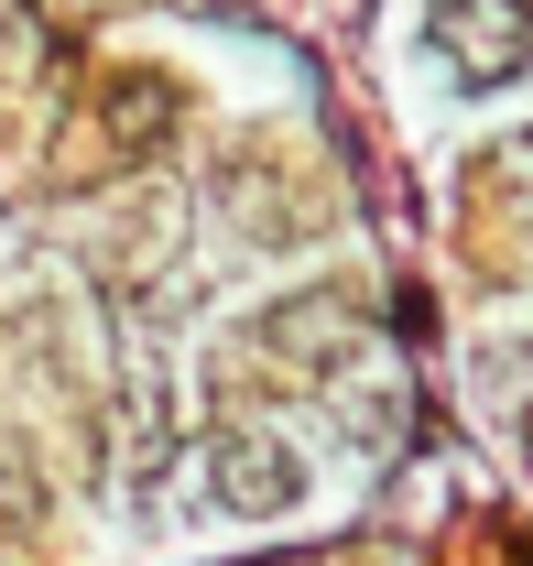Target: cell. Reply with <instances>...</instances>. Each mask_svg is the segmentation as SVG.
I'll return each mask as SVG.
<instances>
[{"label":"cell","instance_id":"cell-2","mask_svg":"<svg viewBox=\"0 0 533 566\" xmlns=\"http://www.w3.org/2000/svg\"><path fill=\"white\" fill-rule=\"evenodd\" d=\"M207 491L229 501L240 523H272V512H294V501H305V458H294L283 436H251V424H229V436L207 447Z\"/></svg>","mask_w":533,"mask_h":566},{"label":"cell","instance_id":"cell-5","mask_svg":"<svg viewBox=\"0 0 533 566\" xmlns=\"http://www.w3.org/2000/svg\"><path fill=\"white\" fill-rule=\"evenodd\" d=\"M523 458H533V424H523Z\"/></svg>","mask_w":533,"mask_h":566},{"label":"cell","instance_id":"cell-3","mask_svg":"<svg viewBox=\"0 0 533 566\" xmlns=\"http://www.w3.org/2000/svg\"><path fill=\"white\" fill-rule=\"evenodd\" d=\"M109 120H121V142H153L164 120H175V87H164V76H142V87L109 98Z\"/></svg>","mask_w":533,"mask_h":566},{"label":"cell","instance_id":"cell-4","mask_svg":"<svg viewBox=\"0 0 533 566\" xmlns=\"http://www.w3.org/2000/svg\"><path fill=\"white\" fill-rule=\"evenodd\" d=\"M66 11H98V0H66Z\"/></svg>","mask_w":533,"mask_h":566},{"label":"cell","instance_id":"cell-1","mask_svg":"<svg viewBox=\"0 0 533 566\" xmlns=\"http://www.w3.org/2000/svg\"><path fill=\"white\" fill-rule=\"evenodd\" d=\"M425 33H436V55L468 87H512L533 66V0H436Z\"/></svg>","mask_w":533,"mask_h":566}]
</instances>
